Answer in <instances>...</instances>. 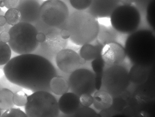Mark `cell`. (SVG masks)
I'll list each match as a JSON object with an SVG mask.
<instances>
[{
  "label": "cell",
  "mask_w": 155,
  "mask_h": 117,
  "mask_svg": "<svg viewBox=\"0 0 155 117\" xmlns=\"http://www.w3.org/2000/svg\"><path fill=\"white\" fill-rule=\"evenodd\" d=\"M3 72L10 83L32 93L41 90L51 92V80L57 76L51 62L33 54L13 57L5 65Z\"/></svg>",
  "instance_id": "obj_1"
},
{
  "label": "cell",
  "mask_w": 155,
  "mask_h": 117,
  "mask_svg": "<svg viewBox=\"0 0 155 117\" xmlns=\"http://www.w3.org/2000/svg\"><path fill=\"white\" fill-rule=\"evenodd\" d=\"M126 55L133 64L152 67L155 59V40L146 29L130 34L125 42Z\"/></svg>",
  "instance_id": "obj_2"
},
{
  "label": "cell",
  "mask_w": 155,
  "mask_h": 117,
  "mask_svg": "<svg viewBox=\"0 0 155 117\" xmlns=\"http://www.w3.org/2000/svg\"><path fill=\"white\" fill-rule=\"evenodd\" d=\"M99 24L98 19L87 11H74L70 13L62 28L69 31L72 43L82 46L96 39Z\"/></svg>",
  "instance_id": "obj_3"
},
{
  "label": "cell",
  "mask_w": 155,
  "mask_h": 117,
  "mask_svg": "<svg viewBox=\"0 0 155 117\" xmlns=\"http://www.w3.org/2000/svg\"><path fill=\"white\" fill-rule=\"evenodd\" d=\"M10 40L8 44L12 50L19 55L32 54L39 46L36 36L38 31L35 26L20 22L9 29Z\"/></svg>",
  "instance_id": "obj_4"
},
{
  "label": "cell",
  "mask_w": 155,
  "mask_h": 117,
  "mask_svg": "<svg viewBox=\"0 0 155 117\" xmlns=\"http://www.w3.org/2000/svg\"><path fill=\"white\" fill-rule=\"evenodd\" d=\"M25 106L28 117H56L60 113L55 97L45 90L36 91L28 96Z\"/></svg>",
  "instance_id": "obj_5"
},
{
  "label": "cell",
  "mask_w": 155,
  "mask_h": 117,
  "mask_svg": "<svg viewBox=\"0 0 155 117\" xmlns=\"http://www.w3.org/2000/svg\"><path fill=\"white\" fill-rule=\"evenodd\" d=\"M111 25L117 32L131 34L136 31L141 22L140 13L133 5H119L110 17Z\"/></svg>",
  "instance_id": "obj_6"
},
{
  "label": "cell",
  "mask_w": 155,
  "mask_h": 117,
  "mask_svg": "<svg viewBox=\"0 0 155 117\" xmlns=\"http://www.w3.org/2000/svg\"><path fill=\"white\" fill-rule=\"evenodd\" d=\"M128 69L122 64L106 66L102 74L101 89L112 96L120 95L130 84Z\"/></svg>",
  "instance_id": "obj_7"
},
{
  "label": "cell",
  "mask_w": 155,
  "mask_h": 117,
  "mask_svg": "<svg viewBox=\"0 0 155 117\" xmlns=\"http://www.w3.org/2000/svg\"><path fill=\"white\" fill-rule=\"evenodd\" d=\"M70 14L68 7L60 0H46L41 5L40 19L49 27L61 29Z\"/></svg>",
  "instance_id": "obj_8"
},
{
  "label": "cell",
  "mask_w": 155,
  "mask_h": 117,
  "mask_svg": "<svg viewBox=\"0 0 155 117\" xmlns=\"http://www.w3.org/2000/svg\"><path fill=\"white\" fill-rule=\"evenodd\" d=\"M68 82L72 93L78 96L84 94L93 95L96 91L94 73L86 68H79L71 74Z\"/></svg>",
  "instance_id": "obj_9"
},
{
  "label": "cell",
  "mask_w": 155,
  "mask_h": 117,
  "mask_svg": "<svg viewBox=\"0 0 155 117\" xmlns=\"http://www.w3.org/2000/svg\"><path fill=\"white\" fill-rule=\"evenodd\" d=\"M55 60L57 67L62 72L68 74H71L86 62L76 51L66 48L57 53Z\"/></svg>",
  "instance_id": "obj_10"
},
{
  "label": "cell",
  "mask_w": 155,
  "mask_h": 117,
  "mask_svg": "<svg viewBox=\"0 0 155 117\" xmlns=\"http://www.w3.org/2000/svg\"><path fill=\"white\" fill-rule=\"evenodd\" d=\"M101 56L107 66L121 64L126 57L125 48L117 42L104 45Z\"/></svg>",
  "instance_id": "obj_11"
},
{
  "label": "cell",
  "mask_w": 155,
  "mask_h": 117,
  "mask_svg": "<svg viewBox=\"0 0 155 117\" xmlns=\"http://www.w3.org/2000/svg\"><path fill=\"white\" fill-rule=\"evenodd\" d=\"M41 2L39 0H21L17 8L21 12V22L33 24L40 20Z\"/></svg>",
  "instance_id": "obj_12"
},
{
  "label": "cell",
  "mask_w": 155,
  "mask_h": 117,
  "mask_svg": "<svg viewBox=\"0 0 155 117\" xmlns=\"http://www.w3.org/2000/svg\"><path fill=\"white\" fill-rule=\"evenodd\" d=\"M120 3L118 0H92L86 10L97 19L110 17L112 13Z\"/></svg>",
  "instance_id": "obj_13"
},
{
  "label": "cell",
  "mask_w": 155,
  "mask_h": 117,
  "mask_svg": "<svg viewBox=\"0 0 155 117\" xmlns=\"http://www.w3.org/2000/svg\"><path fill=\"white\" fill-rule=\"evenodd\" d=\"M60 31L59 28L51 27L45 33L46 40L44 43L51 55L55 57L59 51L66 48L68 44V40L62 38Z\"/></svg>",
  "instance_id": "obj_14"
},
{
  "label": "cell",
  "mask_w": 155,
  "mask_h": 117,
  "mask_svg": "<svg viewBox=\"0 0 155 117\" xmlns=\"http://www.w3.org/2000/svg\"><path fill=\"white\" fill-rule=\"evenodd\" d=\"M132 95V93L127 89L120 95L113 97L112 103L110 107L100 111L98 114V116L111 117L122 113L128 105V101Z\"/></svg>",
  "instance_id": "obj_15"
},
{
  "label": "cell",
  "mask_w": 155,
  "mask_h": 117,
  "mask_svg": "<svg viewBox=\"0 0 155 117\" xmlns=\"http://www.w3.org/2000/svg\"><path fill=\"white\" fill-rule=\"evenodd\" d=\"M58 103L60 111L67 115H73L81 106L79 96L72 92L62 95Z\"/></svg>",
  "instance_id": "obj_16"
},
{
  "label": "cell",
  "mask_w": 155,
  "mask_h": 117,
  "mask_svg": "<svg viewBox=\"0 0 155 117\" xmlns=\"http://www.w3.org/2000/svg\"><path fill=\"white\" fill-rule=\"evenodd\" d=\"M152 67L134 64L129 71L130 82L135 85L142 84L149 78Z\"/></svg>",
  "instance_id": "obj_17"
},
{
  "label": "cell",
  "mask_w": 155,
  "mask_h": 117,
  "mask_svg": "<svg viewBox=\"0 0 155 117\" xmlns=\"http://www.w3.org/2000/svg\"><path fill=\"white\" fill-rule=\"evenodd\" d=\"M104 46L96 39L91 43L85 44L81 46L79 55L86 62L92 61L99 55Z\"/></svg>",
  "instance_id": "obj_18"
},
{
  "label": "cell",
  "mask_w": 155,
  "mask_h": 117,
  "mask_svg": "<svg viewBox=\"0 0 155 117\" xmlns=\"http://www.w3.org/2000/svg\"><path fill=\"white\" fill-rule=\"evenodd\" d=\"M93 105L98 111H101L110 107L113 97L109 93L102 89L96 90L94 93Z\"/></svg>",
  "instance_id": "obj_19"
},
{
  "label": "cell",
  "mask_w": 155,
  "mask_h": 117,
  "mask_svg": "<svg viewBox=\"0 0 155 117\" xmlns=\"http://www.w3.org/2000/svg\"><path fill=\"white\" fill-rule=\"evenodd\" d=\"M118 32L111 26L99 24V31L96 39L103 46L116 42Z\"/></svg>",
  "instance_id": "obj_20"
},
{
  "label": "cell",
  "mask_w": 155,
  "mask_h": 117,
  "mask_svg": "<svg viewBox=\"0 0 155 117\" xmlns=\"http://www.w3.org/2000/svg\"><path fill=\"white\" fill-rule=\"evenodd\" d=\"M51 92L57 96H62L69 90L68 81L61 76H56L51 80L49 84Z\"/></svg>",
  "instance_id": "obj_21"
},
{
  "label": "cell",
  "mask_w": 155,
  "mask_h": 117,
  "mask_svg": "<svg viewBox=\"0 0 155 117\" xmlns=\"http://www.w3.org/2000/svg\"><path fill=\"white\" fill-rule=\"evenodd\" d=\"M91 67L95 74L96 90L101 89L102 74L106 67L101 58V54L91 61Z\"/></svg>",
  "instance_id": "obj_22"
},
{
  "label": "cell",
  "mask_w": 155,
  "mask_h": 117,
  "mask_svg": "<svg viewBox=\"0 0 155 117\" xmlns=\"http://www.w3.org/2000/svg\"><path fill=\"white\" fill-rule=\"evenodd\" d=\"M14 93L8 88L0 90V110L6 111L14 106L13 101Z\"/></svg>",
  "instance_id": "obj_23"
},
{
  "label": "cell",
  "mask_w": 155,
  "mask_h": 117,
  "mask_svg": "<svg viewBox=\"0 0 155 117\" xmlns=\"http://www.w3.org/2000/svg\"><path fill=\"white\" fill-rule=\"evenodd\" d=\"M5 17L7 24L11 26L18 24L21 21V12L17 8L8 9L5 13Z\"/></svg>",
  "instance_id": "obj_24"
},
{
  "label": "cell",
  "mask_w": 155,
  "mask_h": 117,
  "mask_svg": "<svg viewBox=\"0 0 155 117\" xmlns=\"http://www.w3.org/2000/svg\"><path fill=\"white\" fill-rule=\"evenodd\" d=\"M12 49L9 45L0 41V66L5 65L11 59Z\"/></svg>",
  "instance_id": "obj_25"
},
{
  "label": "cell",
  "mask_w": 155,
  "mask_h": 117,
  "mask_svg": "<svg viewBox=\"0 0 155 117\" xmlns=\"http://www.w3.org/2000/svg\"><path fill=\"white\" fill-rule=\"evenodd\" d=\"M70 6L74 11H86L89 8L92 0H69Z\"/></svg>",
  "instance_id": "obj_26"
},
{
  "label": "cell",
  "mask_w": 155,
  "mask_h": 117,
  "mask_svg": "<svg viewBox=\"0 0 155 117\" xmlns=\"http://www.w3.org/2000/svg\"><path fill=\"white\" fill-rule=\"evenodd\" d=\"M73 117H98V114L90 106H80L77 111L72 115Z\"/></svg>",
  "instance_id": "obj_27"
},
{
  "label": "cell",
  "mask_w": 155,
  "mask_h": 117,
  "mask_svg": "<svg viewBox=\"0 0 155 117\" xmlns=\"http://www.w3.org/2000/svg\"><path fill=\"white\" fill-rule=\"evenodd\" d=\"M28 96L23 91H18L14 93L13 96V101L14 105L22 107L25 106L28 102Z\"/></svg>",
  "instance_id": "obj_28"
},
{
  "label": "cell",
  "mask_w": 155,
  "mask_h": 117,
  "mask_svg": "<svg viewBox=\"0 0 155 117\" xmlns=\"http://www.w3.org/2000/svg\"><path fill=\"white\" fill-rule=\"evenodd\" d=\"M2 117H28L25 112L19 108H9L5 111L1 115Z\"/></svg>",
  "instance_id": "obj_29"
},
{
  "label": "cell",
  "mask_w": 155,
  "mask_h": 117,
  "mask_svg": "<svg viewBox=\"0 0 155 117\" xmlns=\"http://www.w3.org/2000/svg\"><path fill=\"white\" fill-rule=\"evenodd\" d=\"M79 100L81 106H91L93 103V96L91 94H83L79 96Z\"/></svg>",
  "instance_id": "obj_30"
},
{
  "label": "cell",
  "mask_w": 155,
  "mask_h": 117,
  "mask_svg": "<svg viewBox=\"0 0 155 117\" xmlns=\"http://www.w3.org/2000/svg\"><path fill=\"white\" fill-rule=\"evenodd\" d=\"M21 0H5V7L7 9L17 8Z\"/></svg>",
  "instance_id": "obj_31"
},
{
  "label": "cell",
  "mask_w": 155,
  "mask_h": 117,
  "mask_svg": "<svg viewBox=\"0 0 155 117\" xmlns=\"http://www.w3.org/2000/svg\"><path fill=\"white\" fill-rule=\"evenodd\" d=\"M10 38V35L8 31H3L0 33V41L2 42L8 43Z\"/></svg>",
  "instance_id": "obj_32"
},
{
  "label": "cell",
  "mask_w": 155,
  "mask_h": 117,
  "mask_svg": "<svg viewBox=\"0 0 155 117\" xmlns=\"http://www.w3.org/2000/svg\"><path fill=\"white\" fill-rule=\"evenodd\" d=\"M36 39L39 43H43L45 42L46 36V34L43 32H38L36 35Z\"/></svg>",
  "instance_id": "obj_33"
},
{
  "label": "cell",
  "mask_w": 155,
  "mask_h": 117,
  "mask_svg": "<svg viewBox=\"0 0 155 117\" xmlns=\"http://www.w3.org/2000/svg\"><path fill=\"white\" fill-rule=\"evenodd\" d=\"M5 13L2 11L0 12V27H4L7 24L6 18L5 17Z\"/></svg>",
  "instance_id": "obj_34"
},
{
  "label": "cell",
  "mask_w": 155,
  "mask_h": 117,
  "mask_svg": "<svg viewBox=\"0 0 155 117\" xmlns=\"http://www.w3.org/2000/svg\"><path fill=\"white\" fill-rule=\"evenodd\" d=\"M120 3L123 5H132L134 4L140 2L141 0H118Z\"/></svg>",
  "instance_id": "obj_35"
},
{
  "label": "cell",
  "mask_w": 155,
  "mask_h": 117,
  "mask_svg": "<svg viewBox=\"0 0 155 117\" xmlns=\"http://www.w3.org/2000/svg\"><path fill=\"white\" fill-rule=\"evenodd\" d=\"M60 1L64 2V3H65L68 5V7L69 8L70 12L71 13V10L72 9L71 8L70 6L69 1V0H60Z\"/></svg>",
  "instance_id": "obj_36"
},
{
  "label": "cell",
  "mask_w": 155,
  "mask_h": 117,
  "mask_svg": "<svg viewBox=\"0 0 155 117\" xmlns=\"http://www.w3.org/2000/svg\"><path fill=\"white\" fill-rule=\"evenodd\" d=\"M5 7V0H0V12H1V8H3Z\"/></svg>",
  "instance_id": "obj_37"
},
{
  "label": "cell",
  "mask_w": 155,
  "mask_h": 117,
  "mask_svg": "<svg viewBox=\"0 0 155 117\" xmlns=\"http://www.w3.org/2000/svg\"><path fill=\"white\" fill-rule=\"evenodd\" d=\"M3 31H5L4 27H0V33Z\"/></svg>",
  "instance_id": "obj_38"
},
{
  "label": "cell",
  "mask_w": 155,
  "mask_h": 117,
  "mask_svg": "<svg viewBox=\"0 0 155 117\" xmlns=\"http://www.w3.org/2000/svg\"><path fill=\"white\" fill-rule=\"evenodd\" d=\"M39 1H40V2H41V1H43V0H39ZM42 3V2H41Z\"/></svg>",
  "instance_id": "obj_39"
},
{
  "label": "cell",
  "mask_w": 155,
  "mask_h": 117,
  "mask_svg": "<svg viewBox=\"0 0 155 117\" xmlns=\"http://www.w3.org/2000/svg\"><path fill=\"white\" fill-rule=\"evenodd\" d=\"M0 116H1V115H0Z\"/></svg>",
  "instance_id": "obj_40"
},
{
  "label": "cell",
  "mask_w": 155,
  "mask_h": 117,
  "mask_svg": "<svg viewBox=\"0 0 155 117\" xmlns=\"http://www.w3.org/2000/svg\"><path fill=\"white\" fill-rule=\"evenodd\" d=\"M0 90H1V89H0Z\"/></svg>",
  "instance_id": "obj_41"
}]
</instances>
